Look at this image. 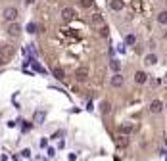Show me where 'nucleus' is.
Returning <instances> with one entry per match:
<instances>
[{
  "label": "nucleus",
  "instance_id": "obj_2",
  "mask_svg": "<svg viewBox=\"0 0 167 161\" xmlns=\"http://www.w3.org/2000/svg\"><path fill=\"white\" fill-rule=\"evenodd\" d=\"M17 16H19V12H17V8H6L4 12H2V17L8 21V23H16V19H17Z\"/></svg>",
  "mask_w": 167,
  "mask_h": 161
},
{
  "label": "nucleus",
  "instance_id": "obj_15",
  "mask_svg": "<svg viewBox=\"0 0 167 161\" xmlns=\"http://www.w3.org/2000/svg\"><path fill=\"white\" fill-rule=\"evenodd\" d=\"M109 67H111V69H114V71L117 73V71H119V62H117V60H111V63H109Z\"/></svg>",
  "mask_w": 167,
  "mask_h": 161
},
{
  "label": "nucleus",
  "instance_id": "obj_5",
  "mask_svg": "<svg viewBox=\"0 0 167 161\" xmlns=\"http://www.w3.org/2000/svg\"><path fill=\"white\" fill-rule=\"evenodd\" d=\"M148 80V75L144 73V71H137L135 73V83H138V85H144Z\"/></svg>",
  "mask_w": 167,
  "mask_h": 161
},
{
  "label": "nucleus",
  "instance_id": "obj_11",
  "mask_svg": "<svg viewBox=\"0 0 167 161\" xmlns=\"http://www.w3.org/2000/svg\"><path fill=\"white\" fill-rule=\"evenodd\" d=\"M62 16H63V19H71V17L75 16V12H73L71 8H63V10H62Z\"/></svg>",
  "mask_w": 167,
  "mask_h": 161
},
{
  "label": "nucleus",
  "instance_id": "obj_17",
  "mask_svg": "<svg viewBox=\"0 0 167 161\" xmlns=\"http://www.w3.org/2000/svg\"><path fill=\"white\" fill-rule=\"evenodd\" d=\"M109 111H111V106H109L108 102H104L102 104V113H109Z\"/></svg>",
  "mask_w": 167,
  "mask_h": 161
},
{
  "label": "nucleus",
  "instance_id": "obj_13",
  "mask_svg": "<svg viewBox=\"0 0 167 161\" xmlns=\"http://www.w3.org/2000/svg\"><path fill=\"white\" fill-rule=\"evenodd\" d=\"M158 23H161V25H165V23H167V12L165 10L158 14Z\"/></svg>",
  "mask_w": 167,
  "mask_h": 161
},
{
  "label": "nucleus",
  "instance_id": "obj_4",
  "mask_svg": "<svg viewBox=\"0 0 167 161\" xmlns=\"http://www.w3.org/2000/svg\"><path fill=\"white\" fill-rule=\"evenodd\" d=\"M163 109V102L161 100H152V104H150V111L152 113H160Z\"/></svg>",
  "mask_w": 167,
  "mask_h": 161
},
{
  "label": "nucleus",
  "instance_id": "obj_16",
  "mask_svg": "<svg viewBox=\"0 0 167 161\" xmlns=\"http://www.w3.org/2000/svg\"><path fill=\"white\" fill-rule=\"evenodd\" d=\"M42 119H44V111H37V113H35V121L40 123Z\"/></svg>",
  "mask_w": 167,
  "mask_h": 161
},
{
  "label": "nucleus",
  "instance_id": "obj_9",
  "mask_svg": "<svg viewBox=\"0 0 167 161\" xmlns=\"http://www.w3.org/2000/svg\"><path fill=\"white\" fill-rule=\"evenodd\" d=\"M52 75H54L56 79H60V80L65 77V73H63V69H62V67H54V69H52Z\"/></svg>",
  "mask_w": 167,
  "mask_h": 161
},
{
  "label": "nucleus",
  "instance_id": "obj_3",
  "mask_svg": "<svg viewBox=\"0 0 167 161\" xmlns=\"http://www.w3.org/2000/svg\"><path fill=\"white\" fill-rule=\"evenodd\" d=\"M19 33H21L19 23H10V25H8V34H10V37H17Z\"/></svg>",
  "mask_w": 167,
  "mask_h": 161
},
{
  "label": "nucleus",
  "instance_id": "obj_7",
  "mask_svg": "<svg viewBox=\"0 0 167 161\" xmlns=\"http://www.w3.org/2000/svg\"><path fill=\"white\" fill-rule=\"evenodd\" d=\"M75 77L79 79V80H85V79L88 77V69H86V67H79V69L75 71Z\"/></svg>",
  "mask_w": 167,
  "mask_h": 161
},
{
  "label": "nucleus",
  "instance_id": "obj_10",
  "mask_svg": "<svg viewBox=\"0 0 167 161\" xmlns=\"http://www.w3.org/2000/svg\"><path fill=\"white\" fill-rule=\"evenodd\" d=\"M144 62H146L148 65H154V63H158V56H155V54H148L146 58H144Z\"/></svg>",
  "mask_w": 167,
  "mask_h": 161
},
{
  "label": "nucleus",
  "instance_id": "obj_1",
  "mask_svg": "<svg viewBox=\"0 0 167 161\" xmlns=\"http://www.w3.org/2000/svg\"><path fill=\"white\" fill-rule=\"evenodd\" d=\"M90 25L102 34V37H106L108 34V25H106V21H104V17L100 16V14H94L92 17H90Z\"/></svg>",
  "mask_w": 167,
  "mask_h": 161
},
{
  "label": "nucleus",
  "instance_id": "obj_20",
  "mask_svg": "<svg viewBox=\"0 0 167 161\" xmlns=\"http://www.w3.org/2000/svg\"><path fill=\"white\" fill-rule=\"evenodd\" d=\"M27 2H29V4H31V2H33V0H27Z\"/></svg>",
  "mask_w": 167,
  "mask_h": 161
},
{
  "label": "nucleus",
  "instance_id": "obj_19",
  "mask_svg": "<svg viewBox=\"0 0 167 161\" xmlns=\"http://www.w3.org/2000/svg\"><path fill=\"white\" fill-rule=\"evenodd\" d=\"M135 37H132V34H129V37H127V44H135Z\"/></svg>",
  "mask_w": 167,
  "mask_h": 161
},
{
  "label": "nucleus",
  "instance_id": "obj_18",
  "mask_svg": "<svg viewBox=\"0 0 167 161\" xmlns=\"http://www.w3.org/2000/svg\"><path fill=\"white\" fill-rule=\"evenodd\" d=\"M81 6L83 8H90L92 6V0H81Z\"/></svg>",
  "mask_w": 167,
  "mask_h": 161
},
{
  "label": "nucleus",
  "instance_id": "obj_6",
  "mask_svg": "<svg viewBox=\"0 0 167 161\" xmlns=\"http://www.w3.org/2000/svg\"><path fill=\"white\" fill-rule=\"evenodd\" d=\"M132 129H135V125H132V123H125V125L119 126V132H121V136H125V134L132 132Z\"/></svg>",
  "mask_w": 167,
  "mask_h": 161
},
{
  "label": "nucleus",
  "instance_id": "obj_14",
  "mask_svg": "<svg viewBox=\"0 0 167 161\" xmlns=\"http://www.w3.org/2000/svg\"><path fill=\"white\" fill-rule=\"evenodd\" d=\"M115 142H117V146H119V148H125V146L129 144V140H127V136H119V138H117Z\"/></svg>",
  "mask_w": 167,
  "mask_h": 161
},
{
  "label": "nucleus",
  "instance_id": "obj_12",
  "mask_svg": "<svg viewBox=\"0 0 167 161\" xmlns=\"http://www.w3.org/2000/svg\"><path fill=\"white\" fill-rule=\"evenodd\" d=\"M111 10H115V12H119L121 8H123V0H111Z\"/></svg>",
  "mask_w": 167,
  "mask_h": 161
},
{
  "label": "nucleus",
  "instance_id": "obj_8",
  "mask_svg": "<svg viewBox=\"0 0 167 161\" xmlns=\"http://www.w3.org/2000/svg\"><path fill=\"white\" fill-rule=\"evenodd\" d=\"M121 85H123V77H121V73H115L114 77H111V86H121Z\"/></svg>",
  "mask_w": 167,
  "mask_h": 161
}]
</instances>
